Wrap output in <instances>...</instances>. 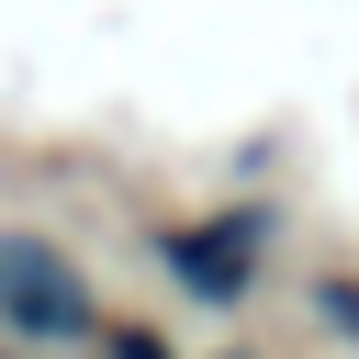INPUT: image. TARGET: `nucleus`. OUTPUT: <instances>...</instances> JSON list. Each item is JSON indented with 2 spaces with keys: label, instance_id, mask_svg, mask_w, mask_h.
Segmentation results:
<instances>
[{
  "label": "nucleus",
  "instance_id": "obj_1",
  "mask_svg": "<svg viewBox=\"0 0 359 359\" xmlns=\"http://www.w3.org/2000/svg\"><path fill=\"white\" fill-rule=\"evenodd\" d=\"M0 325L67 348V337H90V280H79L45 236H0Z\"/></svg>",
  "mask_w": 359,
  "mask_h": 359
},
{
  "label": "nucleus",
  "instance_id": "obj_2",
  "mask_svg": "<svg viewBox=\"0 0 359 359\" xmlns=\"http://www.w3.org/2000/svg\"><path fill=\"white\" fill-rule=\"evenodd\" d=\"M157 258L191 280V303H247V280H258V213H224V224H168L157 236Z\"/></svg>",
  "mask_w": 359,
  "mask_h": 359
},
{
  "label": "nucleus",
  "instance_id": "obj_3",
  "mask_svg": "<svg viewBox=\"0 0 359 359\" xmlns=\"http://www.w3.org/2000/svg\"><path fill=\"white\" fill-rule=\"evenodd\" d=\"M314 314H325L337 337H359V280H325V292H314Z\"/></svg>",
  "mask_w": 359,
  "mask_h": 359
},
{
  "label": "nucleus",
  "instance_id": "obj_4",
  "mask_svg": "<svg viewBox=\"0 0 359 359\" xmlns=\"http://www.w3.org/2000/svg\"><path fill=\"white\" fill-rule=\"evenodd\" d=\"M112 359H168V348L157 337H112Z\"/></svg>",
  "mask_w": 359,
  "mask_h": 359
}]
</instances>
